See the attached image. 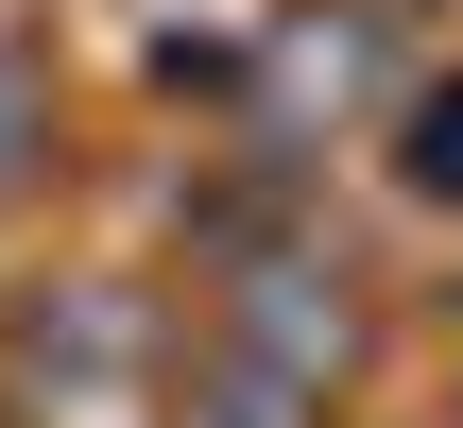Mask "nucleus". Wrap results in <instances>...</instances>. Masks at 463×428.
Returning a JSON list of instances; mask_svg holds the SVG:
<instances>
[{
  "label": "nucleus",
  "instance_id": "nucleus-1",
  "mask_svg": "<svg viewBox=\"0 0 463 428\" xmlns=\"http://www.w3.org/2000/svg\"><path fill=\"white\" fill-rule=\"evenodd\" d=\"M412 189H447V206H463V86L412 103Z\"/></svg>",
  "mask_w": 463,
  "mask_h": 428
}]
</instances>
